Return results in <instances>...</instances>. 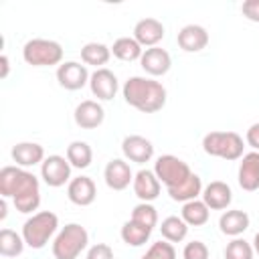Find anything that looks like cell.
I'll return each instance as SVG.
<instances>
[{
	"mask_svg": "<svg viewBox=\"0 0 259 259\" xmlns=\"http://www.w3.org/2000/svg\"><path fill=\"white\" fill-rule=\"evenodd\" d=\"M0 194L2 198H12L14 208L24 214L36 210L40 204L38 178L20 166H4L0 170Z\"/></svg>",
	"mask_w": 259,
	"mask_h": 259,
	"instance_id": "1",
	"label": "cell"
},
{
	"mask_svg": "<svg viewBox=\"0 0 259 259\" xmlns=\"http://www.w3.org/2000/svg\"><path fill=\"white\" fill-rule=\"evenodd\" d=\"M121 95L125 99L127 105H132L134 109L142 111V113H156L166 105V87L150 77H130L123 87H121Z\"/></svg>",
	"mask_w": 259,
	"mask_h": 259,
	"instance_id": "2",
	"label": "cell"
},
{
	"mask_svg": "<svg viewBox=\"0 0 259 259\" xmlns=\"http://www.w3.org/2000/svg\"><path fill=\"white\" fill-rule=\"evenodd\" d=\"M59 229V217L51 210L34 212L22 225V239L30 249H42Z\"/></svg>",
	"mask_w": 259,
	"mask_h": 259,
	"instance_id": "3",
	"label": "cell"
},
{
	"mask_svg": "<svg viewBox=\"0 0 259 259\" xmlns=\"http://www.w3.org/2000/svg\"><path fill=\"white\" fill-rule=\"evenodd\" d=\"M87 243L89 233L85 231V227H81L79 223H69L57 233L53 241V255L55 259H77L85 251Z\"/></svg>",
	"mask_w": 259,
	"mask_h": 259,
	"instance_id": "4",
	"label": "cell"
},
{
	"mask_svg": "<svg viewBox=\"0 0 259 259\" xmlns=\"http://www.w3.org/2000/svg\"><path fill=\"white\" fill-rule=\"evenodd\" d=\"M243 138L237 132H210L202 138V150L208 156L229 162L243 158Z\"/></svg>",
	"mask_w": 259,
	"mask_h": 259,
	"instance_id": "5",
	"label": "cell"
},
{
	"mask_svg": "<svg viewBox=\"0 0 259 259\" xmlns=\"http://www.w3.org/2000/svg\"><path fill=\"white\" fill-rule=\"evenodd\" d=\"M22 59L32 67H53L63 61V47L51 38H30L22 47Z\"/></svg>",
	"mask_w": 259,
	"mask_h": 259,
	"instance_id": "6",
	"label": "cell"
},
{
	"mask_svg": "<svg viewBox=\"0 0 259 259\" xmlns=\"http://www.w3.org/2000/svg\"><path fill=\"white\" fill-rule=\"evenodd\" d=\"M154 174L158 176V180L166 186V188H174L178 184H182L190 174V166L180 160L178 156H172V154H164L156 160L154 164Z\"/></svg>",
	"mask_w": 259,
	"mask_h": 259,
	"instance_id": "7",
	"label": "cell"
},
{
	"mask_svg": "<svg viewBox=\"0 0 259 259\" xmlns=\"http://www.w3.org/2000/svg\"><path fill=\"white\" fill-rule=\"evenodd\" d=\"M71 164L67 160V156H47L40 164V178L45 180L47 186L51 188H59L65 182H71Z\"/></svg>",
	"mask_w": 259,
	"mask_h": 259,
	"instance_id": "8",
	"label": "cell"
},
{
	"mask_svg": "<svg viewBox=\"0 0 259 259\" xmlns=\"http://www.w3.org/2000/svg\"><path fill=\"white\" fill-rule=\"evenodd\" d=\"M89 71L85 65L77 63V61H65L57 67V81L63 89L67 91H77L83 89L89 83Z\"/></svg>",
	"mask_w": 259,
	"mask_h": 259,
	"instance_id": "9",
	"label": "cell"
},
{
	"mask_svg": "<svg viewBox=\"0 0 259 259\" xmlns=\"http://www.w3.org/2000/svg\"><path fill=\"white\" fill-rule=\"evenodd\" d=\"M140 65L142 69L152 75V77H160V75H166L172 67V57L166 49L162 47H150V49H144L142 53V59H140Z\"/></svg>",
	"mask_w": 259,
	"mask_h": 259,
	"instance_id": "10",
	"label": "cell"
},
{
	"mask_svg": "<svg viewBox=\"0 0 259 259\" xmlns=\"http://www.w3.org/2000/svg\"><path fill=\"white\" fill-rule=\"evenodd\" d=\"M89 87H91V93L101 99V101H109L115 97L117 89H119V83H117V77L113 75V71L109 69H95L89 77Z\"/></svg>",
	"mask_w": 259,
	"mask_h": 259,
	"instance_id": "11",
	"label": "cell"
},
{
	"mask_svg": "<svg viewBox=\"0 0 259 259\" xmlns=\"http://www.w3.org/2000/svg\"><path fill=\"white\" fill-rule=\"evenodd\" d=\"M103 178L111 190H125L134 182V172L125 160L113 158L107 162V166L103 170Z\"/></svg>",
	"mask_w": 259,
	"mask_h": 259,
	"instance_id": "12",
	"label": "cell"
},
{
	"mask_svg": "<svg viewBox=\"0 0 259 259\" xmlns=\"http://www.w3.org/2000/svg\"><path fill=\"white\" fill-rule=\"evenodd\" d=\"M121 152L123 156L130 160V162H136V164H144V162H150L152 156H154V146L148 138L144 136H138V134H132V136H125L123 142H121Z\"/></svg>",
	"mask_w": 259,
	"mask_h": 259,
	"instance_id": "13",
	"label": "cell"
},
{
	"mask_svg": "<svg viewBox=\"0 0 259 259\" xmlns=\"http://www.w3.org/2000/svg\"><path fill=\"white\" fill-rule=\"evenodd\" d=\"M202 202L210 210H225L233 200V190L223 180H212L202 188Z\"/></svg>",
	"mask_w": 259,
	"mask_h": 259,
	"instance_id": "14",
	"label": "cell"
},
{
	"mask_svg": "<svg viewBox=\"0 0 259 259\" xmlns=\"http://www.w3.org/2000/svg\"><path fill=\"white\" fill-rule=\"evenodd\" d=\"M237 180H239V186L247 192H255L259 188V152L243 154Z\"/></svg>",
	"mask_w": 259,
	"mask_h": 259,
	"instance_id": "15",
	"label": "cell"
},
{
	"mask_svg": "<svg viewBox=\"0 0 259 259\" xmlns=\"http://www.w3.org/2000/svg\"><path fill=\"white\" fill-rule=\"evenodd\" d=\"M134 38L146 49L158 47V42L164 38V24L158 18H152V16L142 18L134 26Z\"/></svg>",
	"mask_w": 259,
	"mask_h": 259,
	"instance_id": "16",
	"label": "cell"
},
{
	"mask_svg": "<svg viewBox=\"0 0 259 259\" xmlns=\"http://www.w3.org/2000/svg\"><path fill=\"white\" fill-rule=\"evenodd\" d=\"M73 117H75V123H77L81 130H95V127H99V125L103 123L105 111H103V107H101L97 101L85 99V101H81V103L75 107Z\"/></svg>",
	"mask_w": 259,
	"mask_h": 259,
	"instance_id": "17",
	"label": "cell"
},
{
	"mask_svg": "<svg viewBox=\"0 0 259 259\" xmlns=\"http://www.w3.org/2000/svg\"><path fill=\"white\" fill-rule=\"evenodd\" d=\"M160 180L158 176L154 174V170H148V168H142L138 174H134V192L136 196L142 200V202H152L160 196Z\"/></svg>",
	"mask_w": 259,
	"mask_h": 259,
	"instance_id": "18",
	"label": "cell"
},
{
	"mask_svg": "<svg viewBox=\"0 0 259 259\" xmlns=\"http://www.w3.org/2000/svg\"><path fill=\"white\" fill-rule=\"evenodd\" d=\"M67 196L77 206H89L97 196V186H95L93 178L77 176V178H71V182L67 186Z\"/></svg>",
	"mask_w": 259,
	"mask_h": 259,
	"instance_id": "19",
	"label": "cell"
},
{
	"mask_svg": "<svg viewBox=\"0 0 259 259\" xmlns=\"http://www.w3.org/2000/svg\"><path fill=\"white\" fill-rule=\"evenodd\" d=\"M176 40L184 53H198L208 45V32L200 24H186L178 30Z\"/></svg>",
	"mask_w": 259,
	"mask_h": 259,
	"instance_id": "20",
	"label": "cell"
},
{
	"mask_svg": "<svg viewBox=\"0 0 259 259\" xmlns=\"http://www.w3.org/2000/svg\"><path fill=\"white\" fill-rule=\"evenodd\" d=\"M12 160L20 168H30L36 164H42L45 160V150L36 142H18L12 146Z\"/></svg>",
	"mask_w": 259,
	"mask_h": 259,
	"instance_id": "21",
	"label": "cell"
},
{
	"mask_svg": "<svg viewBox=\"0 0 259 259\" xmlns=\"http://www.w3.org/2000/svg\"><path fill=\"white\" fill-rule=\"evenodd\" d=\"M249 214L245 210H239V208H233V210H225L219 219V229L223 235L227 237H239L243 235L247 229H249Z\"/></svg>",
	"mask_w": 259,
	"mask_h": 259,
	"instance_id": "22",
	"label": "cell"
},
{
	"mask_svg": "<svg viewBox=\"0 0 259 259\" xmlns=\"http://www.w3.org/2000/svg\"><path fill=\"white\" fill-rule=\"evenodd\" d=\"M168 190V196L176 202H190V200H196L200 194H202V180L198 174H190L182 184L174 186V188H166Z\"/></svg>",
	"mask_w": 259,
	"mask_h": 259,
	"instance_id": "23",
	"label": "cell"
},
{
	"mask_svg": "<svg viewBox=\"0 0 259 259\" xmlns=\"http://www.w3.org/2000/svg\"><path fill=\"white\" fill-rule=\"evenodd\" d=\"M142 53H144V49H142V45L134 36H119L113 42V47H111V55L115 59L127 61V63L130 61H140L142 59Z\"/></svg>",
	"mask_w": 259,
	"mask_h": 259,
	"instance_id": "24",
	"label": "cell"
},
{
	"mask_svg": "<svg viewBox=\"0 0 259 259\" xmlns=\"http://www.w3.org/2000/svg\"><path fill=\"white\" fill-rule=\"evenodd\" d=\"M111 57V47L103 45V42H87L81 49V61L85 65H93L95 69H103V65H107Z\"/></svg>",
	"mask_w": 259,
	"mask_h": 259,
	"instance_id": "25",
	"label": "cell"
},
{
	"mask_svg": "<svg viewBox=\"0 0 259 259\" xmlns=\"http://www.w3.org/2000/svg\"><path fill=\"white\" fill-rule=\"evenodd\" d=\"M182 221L188 225V227H202L206 225L208 217H210V208L202 202V200H190V202H184L182 204Z\"/></svg>",
	"mask_w": 259,
	"mask_h": 259,
	"instance_id": "26",
	"label": "cell"
},
{
	"mask_svg": "<svg viewBox=\"0 0 259 259\" xmlns=\"http://www.w3.org/2000/svg\"><path fill=\"white\" fill-rule=\"evenodd\" d=\"M119 235H121V241L125 245H130V247H142V245L148 243V239L152 235V229H148V227H144V225H140V223H136V221L130 219V221L123 223Z\"/></svg>",
	"mask_w": 259,
	"mask_h": 259,
	"instance_id": "27",
	"label": "cell"
},
{
	"mask_svg": "<svg viewBox=\"0 0 259 259\" xmlns=\"http://www.w3.org/2000/svg\"><path fill=\"white\" fill-rule=\"evenodd\" d=\"M67 160H69V164H71L73 168L83 170V168H87V166L91 164V160H93V150H91V146H89L87 142L75 140V142H71V144L67 146Z\"/></svg>",
	"mask_w": 259,
	"mask_h": 259,
	"instance_id": "28",
	"label": "cell"
},
{
	"mask_svg": "<svg viewBox=\"0 0 259 259\" xmlns=\"http://www.w3.org/2000/svg\"><path fill=\"white\" fill-rule=\"evenodd\" d=\"M160 233L164 237V241L168 243H180L186 239L188 235V225L182 221V217H166L160 225Z\"/></svg>",
	"mask_w": 259,
	"mask_h": 259,
	"instance_id": "29",
	"label": "cell"
},
{
	"mask_svg": "<svg viewBox=\"0 0 259 259\" xmlns=\"http://www.w3.org/2000/svg\"><path fill=\"white\" fill-rule=\"evenodd\" d=\"M24 239L12 229L0 231V255L2 257H18L24 251Z\"/></svg>",
	"mask_w": 259,
	"mask_h": 259,
	"instance_id": "30",
	"label": "cell"
},
{
	"mask_svg": "<svg viewBox=\"0 0 259 259\" xmlns=\"http://www.w3.org/2000/svg\"><path fill=\"white\" fill-rule=\"evenodd\" d=\"M132 221H136L148 229H154L158 225V210L150 202H140L132 210Z\"/></svg>",
	"mask_w": 259,
	"mask_h": 259,
	"instance_id": "31",
	"label": "cell"
},
{
	"mask_svg": "<svg viewBox=\"0 0 259 259\" xmlns=\"http://www.w3.org/2000/svg\"><path fill=\"white\" fill-rule=\"evenodd\" d=\"M253 255H255L253 245L239 237H235L225 247V259H253Z\"/></svg>",
	"mask_w": 259,
	"mask_h": 259,
	"instance_id": "32",
	"label": "cell"
},
{
	"mask_svg": "<svg viewBox=\"0 0 259 259\" xmlns=\"http://www.w3.org/2000/svg\"><path fill=\"white\" fill-rule=\"evenodd\" d=\"M142 259H176V249L168 241H156L150 245Z\"/></svg>",
	"mask_w": 259,
	"mask_h": 259,
	"instance_id": "33",
	"label": "cell"
},
{
	"mask_svg": "<svg viewBox=\"0 0 259 259\" xmlns=\"http://www.w3.org/2000/svg\"><path fill=\"white\" fill-rule=\"evenodd\" d=\"M208 255H210L208 247L202 241H190L184 245V251H182L184 259H208Z\"/></svg>",
	"mask_w": 259,
	"mask_h": 259,
	"instance_id": "34",
	"label": "cell"
},
{
	"mask_svg": "<svg viewBox=\"0 0 259 259\" xmlns=\"http://www.w3.org/2000/svg\"><path fill=\"white\" fill-rule=\"evenodd\" d=\"M85 259H113V249L107 243H95L89 247Z\"/></svg>",
	"mask_w": 259,
	"mask_h": 259,
	"instance_id": "35",
	"label": "cell"
},
{
	"mask_svg": "<svg viewBox=\"0 0 259 259\" xmlns=\"http://www.w3.org/2000/svg\"><path fill=\"white\" fill-rule=\"evenodd\" d=\"M241 12L247 20L259 22V0H245L241 6Z\"/></svg>",
	"mask_w": 259,
	"mask_h": 259,
	"instance_id": "36",
	"label": "cell"
},
{
	"mask_svg": "<svg viewBox=\"0 0 259 259\" xmlns=\"http://www.w3.org/2000/svg\"><path fill=\"white\" fill-rule=\"evenodd\" d=\"M245 140H247V144L257 152L259 150V123H253L249 130H247V134H245Z\"/></svg>",
	"mask_w": 259,
	"mask_h": 259,
	"instance_id": "37",
	"label": "cell"
},
{
	"mask_svg": "<svg viewBox=\"0 0 259 259\" xmlns=\"http://www.w3.org/2000/svg\"><path fill=\"white\" fill-rule=\"evenodd\" d=\"M0 67H2L0 79H6L8 77V71H10V63H8V57L6 55H0Z\"/></svg>",
	"mask_w": 259,
	"mask_h": 259,
	"instance_id": "38",
	"label": "cell"
},
{
	"mask_svg": "<svg viewBox=\"0 0 259 259\" xmlns=\"http://www.w3.org/2000/svg\"><path fill=\"white\" fill-rule=\"evenodd\" d=\"M0 219H2V221L6 219V198L0 200Z\"/></svg>",
	"mask_w": 259,
	"mask_h": 259,
	"instance_id": "39",
	"label": "cell"
},
{
	"mask_svg": "<svg viewBox=\"0 0 259 259\" xmlns=\"http://www.w3.org/2000/svg\"><path fill=\"white\" fill-rule=\"evenodd\" d=\"M253 251L259 255V231L255 233V237H253Z\"/></svg>",
	"mask_w": 259,
	"mask_h": 259,
	"instance_id": "40",
	"label": "cell"
}]
</instances>
